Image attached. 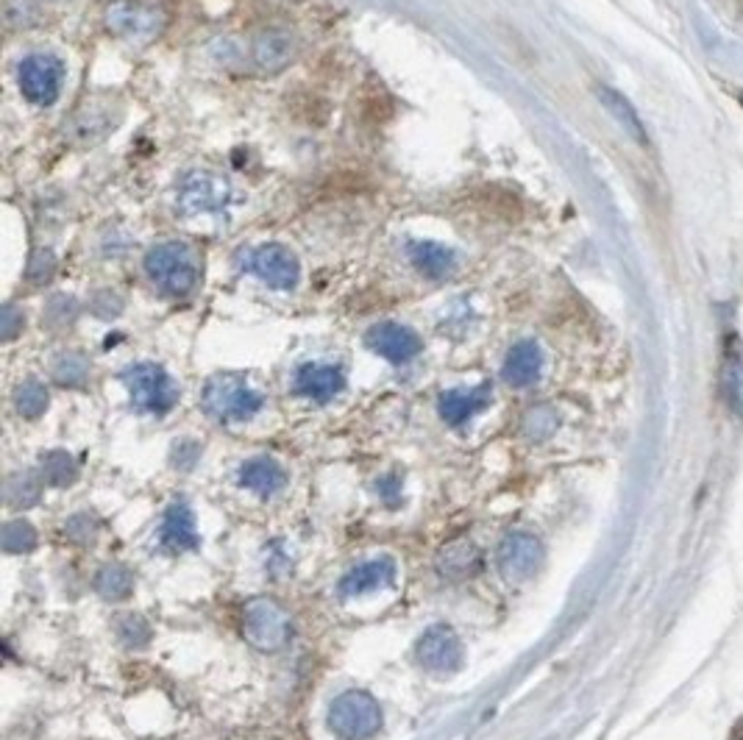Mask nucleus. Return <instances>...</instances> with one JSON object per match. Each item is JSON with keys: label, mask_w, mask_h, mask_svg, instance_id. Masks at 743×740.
Wrapping results in <instances>:
<instances>
[{"label": "nucleus", "mask_w": 743, "mask_h": 740, "mask_svg": "<svg viewBox=\"0 0 743 740\" xmlns=\"http://www.w3.org/2000/svg\"><path fill=\"white\" fill-rule=\"evenodd\" d=\"M142 267H146V276L164 295H173V298H184L198 284V265H195V257L187 242H159L146 253Z\"/></svg>", "instance_id": "obj_1"}, {"label": "nucleus", "mask_w": 743, "mask_h": 740, "mask_svg": "<svg viewBox=\"0 0 743 740\" xmlns=\"http://www.w3.org/2000/svg\"><path fill=\"white\" fill-rule=\"evenodd\" d=\"M242 638L256 651L276 654L293 640V621L273 599H251L242 607Z\"/></svg>", "instance_id": "obj_2"}, {"label": "nucleus", "mask_w": 743, "mask_h": 740, "mask_svg": "<svg viewBox=\"0 0 743 740\" xmlns=\"http://www.w3.org/2000/svg\"><path fill=\"white\" fill-rule=\"evenodd\" d=\"M204 410L220 423L251 421L262 410L265 398L240 376H215L204 387Z\"/></svg>", "instance_id": "obj_3"}, {"label": "nucleus", "mask_w": 743, "mask_h": 740, "mask_svg": "<svg viewBox=\"0 0 743 740\" xmlns=\"http://www.w3.org/2000/svg\"><path fill=\"white\" fill-rule=\"evenodd\" d=\"M327 724L340 740H368L381 729V707L370 693L345 691L329 705Z\"/></svg>", "instance_id": "obj_4"}, {"label": "nucleus", "mask_w": 743, "mask_h": 740, "mask_svg": "<svg viewBox=\"0 0 743 740\" xmlns=\"http://www.w3.org/2000/svg\"><path fill=\"white\" fill-rule=\"evenodd\" d=\"M123 385L132 396L134 410L148 415H168L179 401V387L170 379L168 371L153 362H139L123 371Z\"/></svg>", "instance_id": "obj_5"}, {"label": "nucleus", "mask_w": 743, "mask_h": 740, "mask_svg": "<svg viewBox=\"0 0 743 740\" xmlns=\"http://www.w3.org/2000/svg\"><path fill=\"white\" fill-rule=\"evenodd\" d=\"M106 31L128 45H148L164 31V12L142 0H112L103 12Z\"/></svg>", "instance_id": "obj_6"}, {"label": "nucleus", "mask_w": 743, "mask_h": 740, "mask_svg": "<svg viewBox=\"0 0 743 740\" xmlns=\"http://www.w3.org/2000/svg\"><path fill=\"white\" fill-rule=\"evenodd\" d=\"M242 271L256 276L271 289H293L301 278L296 251H290L282 242H265L260 248H251L242 259Z\"/></svg>", "instance_id": "obj_7"}, {"label": "nucleus", "mask_w": 743, "mask_h": 740, "mask_svg": "<svg viewBox=\"0 0 743 740\" xmlns=\"http://www.w3.org/2000/svg\"><path fill=\"white\" fill-rule=\"evenodd\" d=\"M65 81V61L54 54H31L20 61L18 84L34 106H54Z\"/></svg>", "instance_id": "obj_8"}, {"label": "nucleus", "mask_w": 743, "mask_h": 740, "mask_svg": "<svg viewBox=\"0 0 743 740\" xmlns=\"http://www.w3.org/2000/svg\"><path fill=\"white\" fill-rule=\"evenodd\" d=\"M231 201V184L218 173L195 170L179 184V209L184 215H220Z\"/></svg>", "instance_id": "obj_9"}, {"label": "nucleus", "mask_w": 743, "mask_h": 740, "mask_svg": "<svg viewBox=\"0 0 743 740\" xmlns=\"http://www.w3.org/2000/svg\"><path fill=\"white\" fill-rule=\"evenodd\" d=\"M495 562H499V573H502L504 582L524 584L526 579L538 573L540 562H544V546L529 532H510L499 546Z\"/></svg>", "instance_id": "obj_10"}, {"label": "nucleus", "mask_w": 743, "mask_h": 740, "mask_svg": "<svg viewBox=\"0 0 743 740\" xmlns=\"http://www.w3.org/2000/svg\"><path fill=\"white\" fill-rule=\"evenodd\" d=\"M415 660L430 674H454L462 665V644L451 626H432L418 638Z\"/></svg>", "instance_id": "obj_11"}, {"label": "nucleus", "mask_w": 743, "mask_h": 740, "mask_svg": "<svg viewBox=\"0 0 743 740\" xmlns=\"http://www.w3.org/2000/svg\"><path fill=\"white\" fill-rule=\"evenodd\" d=\"M365 343H368V349L374 354H379L387 362H393V365H404V362L415 360L423 349L421 338H418L415 331L401 323H393V320L376 323L365 334Z\"/></svg>", "instance_id": "obj_12"}, {"label": "nucleus", "mask_w": 743, "mask_h": 740, "mask_svg": "<svg viewBox=\"0 0 743 740\" xmlns=\"http://www.w3.org/2000/svg\"><path fill=\"white\" fill-rule=\"evenodd\" d=\"M345 387V376L338 365H323V362H307L298 367L296 392L315 403H327L340 396Z\"/></svg>", "instance_id": "obj_13"}, {"label": "nucleus", "mask_w": 743, "mask_h": 740, "mask_svg": "<svg viewBox=\"0 0 743 740\" xmlns=\"http://www.w3.org/2000/svg\"><path fill=\"white\" fill-rule=\"evenodd\" d=\"M396 579V560L393 557H374V560H365L359 566L351 568L343 579H340V596H363L370 590L390 588Z\"/></svg>", "instance_id": "obj_14"}, {"label": "nucleus", "mask_w": 743, "mask_h": 740, "mask_svg": "<svg viewBox=\"0 0 743 740\" xmlns=\"http://www.w3.org/2000/svg\"><path fill=\"white\" fill-rule=\"evenodd\" d=\"M540 374H544V351H540V345L535 340H521V343H515L507 351L502 379L510 387H518V390L533 387L540 379Z\"/></svg>", "instance_id": "obj_15"}, {"label": "nucleus", "mask_w": 743, "mask_h": 740, "mask_svg": "<svg viewBox=\"0 0 743 740\" xmlns=\"http://www.w3.org/2000/svg\"><path fill=\"white\" fill-rule=\"evenodd\" d=\"M298 54L296 36L285 29H267L254 39V65L262 72H282Z\"/></svg>", "instance_id": "obj_16"}, {"label": "nucleus", "mask_w": 743, "mask_h": 740, "mask_svg": "<svg viewBox=\"0 0 743 740\" xmlns=\"http://www.w3.org/2000/svg\"><path fill=\"white\" fill-rule=\"evenodd\" d=\"M490 401H493V387L479 385L471 387V390L443 392L441 401H437V410H441V418L448 426H462L473 415H479L484 407H490Z\"/></svg>", "instance_id": "obj_17"}, {"label": "nucleus", "mask_w": 743, "mask_h": 740, "mask_svg": "<svg viewBox=\"0 0 743 740\" xmlns=\"http://www.w3.org/2000/svg\"><path fill=\"white\" fill-rule=\"evenodd\" d=\"M159 543L162 548L173 554L193 551L198 548V532H195V515L184 501H175L168 512H164L162 530H159Z\"/></svg>", "instance_id": "obj_18"}, {"label": "nucleus", "mask_w": 743, "mask_h": 740, "mask_svg": "<svg viewBox=\"0 0 743 740\" xmlns=\"http://www.w3.org/2000/svg\"><path fill=\"white\" fill-rule=\"evenodd\" d=\"M237 482L256 496H273L285 488L287 474L273 457H251L237 470Z\"/></svg>", "instance_id": "obj_19"}, {"label": "nucleus", "mask_w": 743, "mask_h": 740, "mask_svg": "<svg viewBox=\"0 0 743 740\" xmlns=\"http://www.w3.org/2000/svg\"><path fill=\"white\" fill-rule=\"evenodd\" d=\"M407 257H410L412 267H415L423 278H432V282H443L446 276H451L454 265H457V257H454L451 248L430 240L410 242Z\"/></svg>", "instance_id": "obj_20"}, {"label": "nucleus", "mask_w": 743, "mask_h": 740, "mask_svg": "<svg viewBox=\"0 0 743 740\" xmlns=\"http://www.w3.org/2000/svg\"><path fill=\"white\" fill-rule=\"evenodd\" d=\"M596 98H598V103L607 109V115H610L613 121H616L618 126L624 128V134H627V137H632L638 145H649L647 126H643L641 115H638V109L632 106V101H629L627 95H621V92L613 90V87L598 84Z\"/></svg>", "instance_id": "obj_21"}, {"label": "nucleus", "mask_w": 743, "mask_h": 740, "mask_svg": "<svg viewBox=\"0 0 743 740\" xmlns=\"http://www.w3.org/2000/svg\"><path fill=\"white\" fill-rule=\"evenodd\" d=\"M719 387H721V398L730 403V410L743 412V356L732 334L727 338V345H724V365H721Z\"/></svg>", "instance_id": "obj_22"}, {"label": "nucleus", "mask_w": 743, "mask_h": 740, "mask_svg": "<svg viewBox=\"0 0 743 740\" xmlns=\"http://www.w3.org/2000/svg\"><path fill=\"white\" fill-rule=\"evenodd\" d=\"M479 562H482V557H479V548L471 540H457L437 554V571L448 579L471 577Z\"/></svg>", "instance_id": "obj_23"}, {"label": "nucleus", "mask_w": 743, "mask_h": 740, "mask_svg": "<svg viewBox=\"0 0 743 740\" xmlns=\"http://www.w3.org/2000/svg\"><path fill=\"white\" fill-rule=\"evenodd\" d=\"M95 590L106 602H123L132 596L134 577L123 562H106L101 571L95 573Z\"/></svg>", "instance_id": "obj_24"}, {"label": "nucleus", "mask_w": 743, "mask_h": 740, "mask_svg": "<svg viewBox=\"0 0 743 740\" xmlns=\"http://www.w3.org/2000/svg\"><path fill=\"white\" fill-rule=\"evenodd\" d=\"M39 474H43L45 482L54 485V488H70V485L79 479V463H76L67 452L56 448V452L43 454V459H39Z\"/></svg>", "instance_id": "obj_25"}, {"label": "nucleus", "mask_w": 743, "mask_h": 740, "mask_svg": "<svg viewBox=\"0 0 743 740\" xmlns=\"http://www.w3.org/2000/svg\"><path fill=\"white\" fill-rule=\"evenodd\" d=\"M557 426H560V415H557V410L549 407V403L533 407V410L524 415V421H521V432H524L526 440H533V443L549 440L551 434L557 432Z\"/></svg>", "instance_id": "obj_26"}, {"label": "nucleus", "mask_w": 743, "mask_h": 740, "mask_svg": "<svg viewBox=\"0 0 743 740\" xmlns=\"http://www.w3.org/2000/svg\"><path fill=\"white\" fill-rule=\"evenodd\" d=\"M14 407L23 418L34 421V418L43 415L48 410V390H45L43 382L37 379H25L23 385H18L14 390Z\"/></svg>", "instance_id": "obj_27"}, {"label": "nucleus", "mask_w": 743, "mask_h": 740, "mask_svg": "<svg viewBox=\"0 0 743 740\" xmlns=\"http://www.w3.org/2000/svg\"><path fill=\"white\" fill-rule=\"evenodd\" d=\"M54 379L61 387H81L90 379V362L79 354V351H65L59 360L54 362Z\"/></svg>", "instance_id": "obj_28"}, {"label": "nucleus", "mask_w": 743, "mask_h": 740, "mask_svg": "<svg viewBox=\"0 0 743 740\" xmlns=\"http://www.w3.org/2000/svg\"><path fill=\"white\" fill-rule=\"evenodd\" d=\"M39 479L34 474H12L7 482V501L14 510H28L39 501Z\"/></svg>", "instance_id": "obj_29"}, {"label": "nucleus", "mask_w": 743, "mask_h": 740, "mask_svg": "<svg viewBox=\"0 0 743 740\" xmlns=\"http://www.w3.org/2000/svg\"><path fill=\"white\" fill-rule=\"evenodd\" d=\"M37 546V530L28 524V521H9L7 526H3V548H7L9 554H25L31 551V548Z\"/></svg>", "instance_id": "obj_30"}, {"label": "nucleus", "mask_w": 743, "mask_h": 740, "mask_svg": "<svg viewBox=\"0 0 743 740\" xmlns=\"http://www.w3.org/2000/svg\"><path fill=\"white\" fill-rule=\"evenodd\" d=\"M117 638L128 646V649H142L151 640V629L139 615H121L115 624Z\"/></svg>", "instance_id": "obj_31"}, {"label": "nucleus", "mask_w": 743, "mask_h": 740, "mask_svg": "<svg viewBox=\"0 0 743 740\" xmlns=\"http://www.w3.org/2000/svg\"><path fill=\"white\" fill-rule=\"evenodd\" d=\"M65 535H67V540L79 543V546H87V543L95 540L98 524L92 521L90 515H76V517H70V521H67Z\"/></svg>", "instance_id": "obj_32"}, {"label": "nucleus", "mask_w": 743, "mask_h": 740, "mask_svg": "<svg viewBox=\"0 0 743 740\" xmlns=\"http://www.w3.org/2000/svg\"><path fill=\"white\" fill-rule=\"evenodd\" d=\"M37 20V9L31 0H7V23L9 29H23Z\"/></svg>", "instance_id": "obj_33"}, {"label": "nucleus", "mask_w": 743, "mask_h": 740, "mask_svg": "<svg viewBox=\"0 0 743 740\" xmlns=\"http://www.w3.org/2000/svg\"><path fill=\"white\" fill-rule=\"evenodd\" d=\"M54 271H56L54 253L37 251L34 257H31V265H28V273H25V276H28V282H34V284H45L50 276H54Z\"/></svg>", "instance_id": "obj_34"}, {"label": "nucleus", "mask_w": 743, "mask_h": 740, "mask_svg": "<svg viewBox=\"0 0 743 740\" xmlns=\"http://www.w3.org/2000/svg\"><path fill=\"white\" fill-rule=\"evenodd\" d=\"M401 490H404V479H401V474H385L376 482V493L381 496V501H385L387 506H399L401 504Z\"/></svg>", "instance_id": "obj_35"}, {"label": "nucleus", "mask_w": 743, "mask_h": 740, "mask_svg": "<svg viewBox=\"0 0 743 740\" xmlns=\"http://www.w3.org/2000/svg\"><path fill=\"white\" fill-rule=\"evenodd\" d=\"M23 326H25V315L20 312L18 307H7L3 309V315H0V338L7 340V343H12L20 331H23Z\"/></svg>", "instance_id": "obj_36"}, {"label": "nucleus", "mask_w": 743, "mask_h": 740, "mask_svg": "<svg viewBox=\"0 0 743 740\" xmlns=\"http://www.w3.org/2000/svg\"><path fill=\"white\" fill-rule=\"evenodd\" d=\"M198 452H201V448L195 446V443H190V440H184V443H175V446H173V465L179 470H190L195 465V459H198Z\"/></svg>", "instance_id": "obj_37"}]
</instances>
